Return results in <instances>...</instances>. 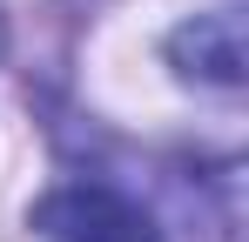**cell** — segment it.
Segmentation results:
<instances>
[{
  "instance_id": "1",
  "label": "cell",
  "mask_w": 249,
  "mask_h": 242,
  "mask_svg": "<svg viewBox=\"0 0 249 242\" xmlns=\"http://www.w3.org/2000/svg\"><path fill=\"white\" fill-rule=\"evenodd\" d=\"M34 229H41V242H162L155 215L101 175L47 189L34 202Z\"/></svg>"
},
{
  "instance_id": "2",
  "label": "cell",
  "mask_w": 249,
  "mask_h": 242,
  "mask_svg": "<svg viewBox=\"0 0 249 242\" xmlns=\"http://www.w3.org/2000/svg\"><path fill=\"white\" fill-rule=\"evenodd\" d=\"M168 61L189 87H209L222 101L243 94V14L236 7H215V14H196L168 34Z\"/></svg>"
},
{
  "instance_id": "3",
  "label": "cell",
  "mask_w": 249,
  "mask_h": 242,
  "mask_svg": "<svg viewBox=\"0 0 249 242\" xmlns=\"http://www.w3.org/2000/svg\"><path fill=\"white\" fill-rule=\"evenodd\" d=\"M0 47H7V27H0Z\"/></svg>"
}]
</instances>
